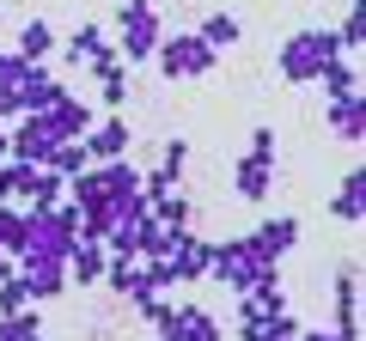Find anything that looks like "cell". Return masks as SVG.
Segmentation results:
<instances>
[{
    "label": "cell",
    "mask_w": 366,
    "mask_h": 341,
    "mask_svg": "<svg viewBox=\"0 0 366 341\" xmlns=\"http://www.w3.org/2000/svg\"><path fill=\"white\" fill-rule=\"evenodd\" d=\"M336 55H342L336 31H330V25H305V31H293V37H281L274 67H281V79H287V86H317V73H324Z\"/></svg>",
    "instance_id": "6da1fadb"
},
{
    "label": "cell",
    "mask_w": 366,
    "mask_h": 341,
    "mask_svg": "<svg viewBox=\"0 0 366 341\" xmlns=\"http://www.w3.org/2000/svg\"><path fill=\"white\" fill-rule=\"evenodd\" d=\"M153 67L171 79V86H177V79L214 73V67H220V55H214L196 31H165V37H159V49H153Z\"/></svg>",
    "instance_id": "7a4b0ae2"
},
{
    "label": "cell",
    "mask_w": 366,
    "mask_h": 341,
    "mask_svg": "<svg viewBox=\"0 0 366 341\" xmlns=\"http://www.w3.org/2000/svg\"><path fill=\"white\" fill-rule=\"evenodd\" d=\"M159 37H165V25H159L153 0H122V6H117V55H122L129 67L153 61Z\"/></svg>",
    "instance_id": "3957f363"
},
{
    "label": "cell",
    "mask_w": 366,
    "mask_h": 341,
    "mask_svg": "<svg viewBox=\"0 0 366 341\" xmlns=\"http://www.w3.org/2000/svg\"><path fill=\"white\" fill-rule=\"evenodd\" d=\"M269 268H274V263H262L250 238H220V244L208 250V280H220L226 292H244V287H257V280L269 275Z\"/></svg>",
    "instance_id": "277c9868"
},
{
    "label": "cell",
    "mask_w": 366,
    "mask_h": 341,
    "mask_svg": "<svg viewBox=\"0 0 366 341\" xmlns=\"http://www.w3.org/2000/svg\"><path fill=\"white\" fill-rule=\"evenodd\" d=\"M55 146H61V134L49 116H13V128H6V158H19V165H49Z\"/></svg>",
    "instance_id": "5b68a950"
},
{
    "label": "cell",
    "mask_w": 366,
    "mask_h": 341,
    "mask_svg": "<svg viewBox=\"0 0 366 341\" xmlns=\"http://www.w3.org/2000/svg\"><path fill=\"white\" fill-rule=\"evenodd\" d=\"M159 341H226V329H220V317L214 311H202V305H171L165 317H159Z\"/></svg>",
    "instance_id": "8992f818"
},
{
    "label": "cell",
    "mask_w": 366,
    "mask_h": 341,
    "mask_svg": "<svg viewBox=\"0 0 366 341\" xmlns=\"http://www.w3.org/2000/svg\"><path fill=\"white\" fill-rule=\"evenodd\" d=\"M13 201L19 208H55V201H67V177H55L49 165H19L13 158Z\"/></svg>",
    "instance_id": "52a82bcc"
},
{
    "label": "cell",
    "mask_w": 366,
    "mask_h": 341,
    "mask_svg": "<svg viewBox=\"0 0 366 341\" xmlns=\"http://www.w3.org/2000/svg\"><path fill=\"white\" fill-rule=\"evenodd\" d=\"M98 287H104V292H117V299L122 305H141V299H153V268H147L141 263V256H110V263H104V280H98Z\"/></svg>",
    "instance_id": "ba28073f"
},
{
    "label": "cell",
    "mask_w": 366,
    "mask_h": 341,
    "mask_svg": "<svg viewBox=\"0 0 366 341\" xmlns=\"http://www.w3.org/2000/svg\"><path fill=\"white\" fill-rule=\"evenodd\" d=\"M300 238H305V225H300V213H269V220L257 225V232H250V244H257V256L262 263H287L293 250H300Z\"/></svg>",
    "instance_id": "9c48e42d"
},
{
    "label": "cell",
    "mask_w": 366,
    "mask_h": 341,
    "mask_svg": "<svg viewBox=\"0 0 366 341\" xmlns=\"http://www.w3.org/2000/svg\"><path fill=\"white\" fill-rule=\"evenodd\" d=\"M55 49H61L74 67H92V73H98V67H110V61H122V55H117V43L104 37V25H74L61 43H55Z\"/></svg>",
    "instance_id": "30bf717a"
},
{
    "label": "cell",
    "mask_w": 366,
    "mask_h": 341,
    "mask_svg": "<svg viewBox=\"0 0 366 341\" xmlns=\"http://www.w3.org/2000/svg\"><path fill=\"white\" fill-rule=\"evenodd\" d=\"M104 263H110L104 238L79 232V238H74V250H67V287H98V280H104Z\"/></svg>",
    "instance_id": "8fae6325"
},
{
    "label": "cell",
    "mask_w": 366,
    "mask_h": 341,
    "mask_svg": "<svg viewBox=\"0 0 366 341\" xmlns=\"http://www.w3.org/2000/svg\"><path fill=\"white\" fill-rule=\"evenodd\" d=\"M86 153H92V165L129 158V153H134V128H129L122 116H104V122H92V128H86Z\"/></svg>",
    "instance_id": "7c38bea8"
},
{
    "label": "cell",
    "mask_w": 366,
    "mask_h": 341,
    "mask_svg": "<svg viewBox=\"0 0 366 341\" xmlns=\"http://www.w3.org/2000/svg\"><path fill=\"white\" fill-rule=\"evenodd\" d=\"M232 195L250 201V208H262V201L274 195V165H269V158H257V153L232 158Z\"/></svg>",
    "instance_id": "4fadbf2b"
},
{
    "label": "cell",
    "mask_w": 366,
    "mask_h": 341,
    "mask_svg": "<svg viewBox=\"0 0 366 341\" xmlns=\"http://www.w3.org/2000/svg\"><path fill=\"white\" fill-rule=\"evenodd\" d=\"M19 275L31 287V305H49L67 292V263H49V256H19Z\"/></svg>",
    "instance_id": "5bb4252c"
},
{
    "label": "cell",
    "mask_w": 366,
    "mask_h": 341,
    "mask_svg": "<svg viewBox=\"0 0 366 341\" xmlns=\"http://www.w3.org/2000/svg\"><path fill=\"white\" fill-rule=\"evenodd\" d=\"M336 335L360 341V268L354 263L336 268Z\"/></svg>",
    "instance_id": "9a60e30c"
},
{
    "label": "cell",
    "mask_w": 366,
    "mask_h": 341,
    "mask_svg": "<svg viewBox=\"0 0 366 341\" xmlns=\"http://www.w3.org/2000/svg\"><path fill=\"white\" fill-rule=\"evenodd\" d=\"M43 116L55 122V134H61V141H79V134H86L92 122H98V116H92V104H86V98H74L67 86H61V98H55V104L43 110Z\"/></svg>",
    "instance_id": "2e32d148"
},
{
    "label": "cell",
    "mask_w": 366,
    "mask_h": 341,
    "mask_svg": "<svg viewBox=\"0 0 366 341\" xmlns=\"http://www.w3.org/2000/svg\"><path fill=\"white\" fill-rule=\"evenodd\" d=\"M360 92L354 98H330V110H324V122H330V134H336L342 146H360Z\"/></svg>",
    "instance_id": "e0dca14e"
},
{
    "label": "cell",
    "mask_w": 366,
    "mask_h": 341,
    "mask_svg": "<svg viewBox=\"0 0 366 341\" xmlns=\"http://www.w3.org/2000/svg\"><path fill=\"white\" fill-rule=\"evenodd\" d=\"M196 37L208 43L214 55H226V49H238V43H244V25H238V13H208Z\"/></svg>",
    "instance_id": "ac0fdd59"
},
{
    "label": "cell",
    "mask_w": 366,
    "mask_h": 341,
    "mask_svg": "<svg viewBox=\"0 0 366 341\" xmlns=\"http://www.w3.org/2000/svg\"><path fill=\"white\" fill-rule=\"evenodd\" d=\"M55 43H61V37H55V25H49V19H31V25L19 31V43H13V49L25 55L31 67H37V61H49V55H55Z\"/></svg>",
    "instance_id": "d6986e66"
},
{
    "label": "cell",
    "mask_w": 366,
    "mask_h": 341,
    "mask_svg": "<svg viewBox=\"0 0 366 341\" xmlns=\"http://www.w3.org/2000/svg\"><path fill=\"white\" fill-rule=\"evenodd\" d=\"M330 213H336V220H348V225H360V213H366V177H360V170H348V177H342V189L330 195Z\"/></svg>",
    "instance_id": "ffe728a7"
},
{
    "label": "cell",
    "mask_w": 366,
    "mask_h": 341,
    "mask_svg": "<svg viewBox=\"0 0 366 341\" xmlns=\"http://www.w3.org/2000/svg\"><path fill=\"white\" fill-rule=\"evenodd\" d=\"M147 213H153L159 225H196V208H189V195H183V183H171L165 195L147 201Z\"/></svg>",
    "instance_id": "44dd1931"
},
{
    "label": "cell",
    "mask_w": 366,
    "mask_h": 341,
    "mask_svg": "<svg viewBox=\"0 0 366 341\" xmlns=\"http://www.w3.org/2000/svg\"><path fill=\"white\" fill-rule=\"evenodd\" d=\"M129 86H134V79H129V61L98 67V104H104V110H122V104H129Z\"/></svg>",
    "instance_id": "7402d4cb"
},
{
    "label": "cell",
    "mask_w": 366,
    "mask_h": 341,
    "mask_svg": "<svg viewBox=\"0 0 366 341\" xmlns=\"http://www.w3.org/2000/svg\"><path fill=\"white\" fill-rule=\"evenodd\" d=\"M317 86H324L330 98H354V92H360V67H354V55H336V61L317 73Z\"/></svg>",
    "instance_id": "603a6c76"
},
{
    "label": "cell",
    "mask_w": 366,
    "mask_h": 341,
    "mask_svg": "<svg viewBox=\"0 0 366 341\" xmlns=\"http://www.w3.org/2000/svg\"><path fill=\"white\" fill-rule=\"evenodd\" d=\"M0 341H49V335H43V311H37V305H25V311L0 317Z\"/></svg>",
    "instance_id": "cb8c5ba5"
},
{
    "label": "cell",
    "mask_w": 366,
    "mask_h": 341,
    "mask_svg": "<svg viewBox=\"0 0 366 341\" xmlns=\"http://www.w3.org/2000/svg\"><path fill=\"white\" fill-rule=\"evenodd\" d=\"M0 250L19 263V250H25V208L19 201H0Z\"/></svg>",
    "instance_id": "d4e9b609"
},
{
    "label": "cell",
    "mask_w": 366,
    "mask_h": 341,
    "mask_svg": "<svg viewBox=\"0 0 366 341\" xmlns=\"http://www.w3.org/2000/svg\"><path fill=\"white\" fill-rule=\"evenodd\" d=\"M86 165H92V153H86V134H79V141H61V146L49 153V170H55V177H79Z\"/></svg>",
    "instance_id": "484cf974"
},
{
    "label": "cell",
    "mask_w": 366,
    "mask_h": 341,
    "mask_svg": "<svg viewBox=\"0 0 366 341\" xmlns=\"http://www.w3.org/2000/svg\"><path fill=\"white\" fill-rule=\"evenodd\" d=\"M25 305H31V287H25V275H19V268H13V275L0 280V317L25 311Z\"/></svg>",
    "instance_id": "4316f807"
},
{
    "label": "cell",
    "mask_w": 366,
    "mask_h": 341,
    "mask_svg": "<svg viewBox=\"0 0 366 341\" xmlns=\"http://www.w3.org/2000/svg\"><path fill=\"white\" fill-rule=\"evenodd\" d=\"M25 73H31V61L19 49H0V92H19L25 86Z\"/></svg>",
    "instance_id": "83f0119b"
},
{
    "label": "cell",
    "mask_w": 366,
    "mask_h": 341,
    "mask_svg": "<svg viewBox=\"0 0 366 341\" xmlns=\"http://www.w3.org/2000/svg\"><path fill=\"white\" fill-rule=\"evenodd\" d=\"M183 165H189V141H165V153H159V170L183 183Z\"/></svg>",
    "instance_id": "f1b7e54d"
},
{
    "label": "cell",
    "mask_w": 366,
    "mask_h": 341,
    "mask_svg": "<svg viewBox=\"0 0 366 341\" xmlns=\"http://www.w3.org/2000/svg\"><path fill=\"white\" fill-rule=\"evenodd\" d=\"M250 153L269 158V165H281V141H274V128H257V134H250Z\"/></svg>",
    "instance_id": "f546056e"
},
{
    "label": "cell",
    "mask_w": 366,
    "mask_h": 341,
    "mask_svg": "<svg viewBox=\"0 0 366 341\" xmlns=\"http://www.w3.org/2000/svg\"><path fill=\"white\" fill-rule=\"evenodd\" d=\"M0 201H13V158H0Z\"/></svg>",
    "instance_id": "4dcf8cb0"
},
{
    "label": "cell",
    "mask_w": 366,
    "mask_h": 341,
    "mask_svg": "<svg viewBox=\"0 0 366 341\" xmlns=\"http://www.w3.org/2000/svg\"><path fill=\"white\" fill-rule=\"evenodd\" d=\"M293 341H342V335H336V329H300Z\"/></svg>",
    "instance_id": "1f68e13d"
},
{
    "label": "cell",
    "mask_w": 366,
    "mask_h": 341,
    "mask_svg": "<svg viewBox=\"0 0 366 341\" xmlns=\"http://www.w3.org/2000/svg\"><path fill=\"white\" fill-rule=\"evenodd\" d=\"M13 268H19V263H13V256H6V250H0V280H6V275H13Z\"/></svg>",
    "instance_id": "d6a6232c"
},
{
    "label": "cell",
    "mask_w": 366,
    "mask_h": 341,
    "mask_svg": "<svg viewBox=\"0 0 366 341\" xmlns=\"http://www.w3.org/2000/svg\"><path fill=\"white\" fill-rule=\"evenodd\" d=\"M0 158H6V128H0Z\"/></svg>",
    "instance_id": "836d02e7"
},
{
    "label": "cell",
    "mask_w": 366,
    "mask_h": 341,
    "mask_svg": "<svg viewBox=\"0 0 366 341\" xmlns=\"http://www.w3.org/2000/svg\"><path fill=\"white\" fill-rule=\"evenodd\" d=\"M348 6H360V0H348Z\"/></svg>",
    "instance_id": "e575fe53"
}]
</instances>
